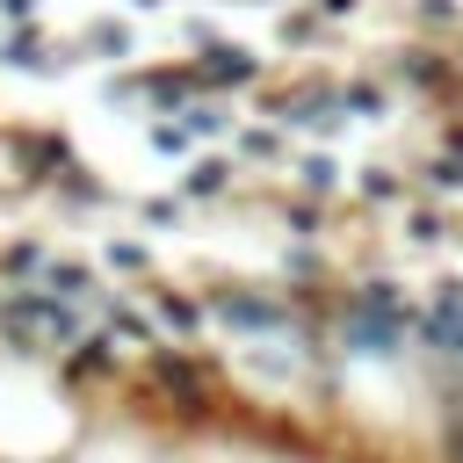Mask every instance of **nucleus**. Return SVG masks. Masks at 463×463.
I'll list each match as a JSON object with an SVG mask.
<instances>
[{
	"instance_id": "f257e3e1",
	"label": "nucleus",
	"mask_w": 463,
	"mask_h": 463,
	"mask_svg": "<svg viewBox=\"0 0 463 463\" xmlns=\"http://www.w3.org/2000/svg\"><path fill=\"white\" fill-rule=\"evenodd\" d=\"M326 347L340 369H420V289L405 275H354L333 289Z\"/></svg>"
},
{
	"instance_id": "f03ea898",
	"label": "nucleus",
	"mask_w": 463,
	"mask_h": 463,
	"mask_svg": "<svg viewBox=\"0 0 463 463\" xmlns=\"http://www.w3.org/2000/svg\"><path fill=\"white\" fill-rule=\"evenodd\" d=\"M195 94H203V80H195L188 58H145V65L130 58V65H116L109 87H101V101L123 109V116H137V123H152V116H181Z\"/></svg>"
},
{
	"instance_id": "7ed1b4c3",
	"label": "nucleus",
	"mask_w": 463,
	"mask_h": 463,
	"mask_svg": "<svg viewBox=\"0 0 463 463\" xmlns=\"http://www.w3.org/2000/svg\"><path fill=\"white\" fill-rule=\"evenodd\" d=\"M376 72L398 87V101H456L463 94V58H449V43H427V36H405Z\"/></svg>"
},
{
	"instance_id": "20e7f679",
	"label": "nucleus",
	"mask_w": 463,
	"mask_h": 463,
	"mask_svg": "<svg viewBox=\"0 0 463 463\" xmlns=\"http://www.w3.org/2000/svg\"><path fill=\"white\" fill-rule=\"evenodd\" d=\"M420 369H456L463 376V282L456 275L420 289Z\"/></svg>"
},
{
	"instance_id": "39448f33",
	"label": "nucleus",
	"mask_w": 463,
	"mask_h": 463,
	"mask_svg": "<svg viewBox=\"0 0 463 463\" xmlns=\"http://www.w3.org/2000/svg\"><path fill=\"white\" fill-rule=\"evenodd\" d=\"M130 369H137V362H130L101 326H87V333L51 362V383H58V391H72V398H87V391H116Z\"/></svg>"
},
{
	"instance_id": "423d86ee",
	"label": "nucleus",
	"mask_w": 463,
	"mask_h": 463,
	"mask_svg": "<svg viewBox=\"0 0 463 463\" xmlns=\"http://www.w3.org/2000/svg\"><path fill=\"white\" fill-rule=\"evenodd\" d=\"M188 65H195L203 94H224V101H246V94L268 87V58L253 43H239V36H210L203 51H188Z\"/></svg>"
},
{
	"instance_id": "0eeeda50",
	"label": "nucleus",
	"mask_w": 463,
	"mask_h": 463,
	"mask_svg": "<svg viewBox=\"0 0 463 463\" xmlns=\"http://www.w3.org/2000/svg\"><path fill=\"white\" fill-rule=\"evenodd\" d=\"M0 152H7V166H14L22 188H51L72 166V137L58 123H14V130H0Z\"/></svg>"
},
{
	"instance_id": "6e6552de",
	"label": "nucleus",
	"mask_w": 463,
	"mask_h": 463,
	"mask_svg": "<svg viewBox=\"0 0 463 463\" xmlns=\"http://www.w3.org/2000/svg\"><path fill=\"white\" fill-rule=\"evenodd\" d=\"M137 297H145V318H152L159 340H188V347L210 340V304H203V289H181V282H159V275H152Z\"/></svg>"
},
{
	"instance_id": "1a4fd4ad",
	"label": "nucleus",
	"mask_w": 463,
	"mask_h": 463,
	"mask_svg": "<svg viewBox=\"0 0 463 463\" xmlns=\"http://www.w3.org/2000/svg\"><path fill=\"white\" fill-rule=\"evenodd\" d=\"M72 65H80L72 36H51L43 22L0 29V72H36V80H51V72H72Z\"/></svg>"
},
{
	"instance_id": "9d476101",
	"label": "nucleus",
	"mask_w": 463,
	"mask_h": 463,
	"mask_svg": "<svg viewBox=\"0 0 463 463\" xmlns=\"http://www.w3.org/2000/svg\"><path fill=\"white\" fill-rule=\"evenodd\" d=\"M239 174H246V166H239L224 145H210V152H195V159H188V174L174 181V195H181L188 210H210V203H224V195L239 188Z\"/></svg>"
},
{
	"instance_id": "9b49d317",
	"label": "nucleus",
	"mask_w": 463,
	"mask_h": 463,
	"mask_svg": "<svg viewBox=\"0 0 463 463\" xmlns=\"http://www.w3.org/2000/svg\"><path fill=\"white\" fill-rule=\"evenodd\" d=\"M282 174H289V188H304V195H318V203H340V195H347V181H354V174L340 166V152H333V145L289 152V166H282Z\"/></svg>"
},
{
	"instance_id": "f8f14e48",
	"label": "nucleus",
	"mask_w": 463,
	"mask_h": 463,
	"mask_svg": "<svg viewBox=\"0 0 463 463\" xmlns=\"http://www.w3.org/2000/svg\"><path fill=\"white\" fill-rule=\"evenodd\" d=\"M347 195L362 203V210H405L420 188H412V166H391V159H369V166H354V181H347Z\"/></svg>"
},
{
	"instance_id": "ddd939ff",
	"label": "nucleus",
	"mask_w": 463,
	"mask_h": 463,
	"mask_svg": "<svg viewBox=\"0 0 463 463\" xmlns=\"http://www.w3.org/2000/svg\"><path fill=\"white\" fill-rule=\"evenodd\" d=\"M449 239H456V210H449V203L412 195V203L398 210V246H405V253H441Z\"/></svg>"
},
{
	"instance_id": "4468645a",
	"label": "nucleus",
	"mask_w": 463,
	"mask_h": 463,
	"mask_svg": "<svg viewBox=\"0 0 463 463\" xmlns=\"http://www.w3.org/2000/svg\"><path fill=\"white\" fill-rule=\"evenodd\" d=\"M101 275L123 282V289H145V282L159 275V253H152L137 232H109V239H101Z\"/></svg>"
},
{
	"instance_id": "2eb2a0df",
	"label": "nucleus",
	"mask_w": 463,
	"mask_h": 463,
	"mask_svg": "<svg viewBox=\"0 0 463 463\" xmlns=\"http://www.w3.org/2000/svg\"><path fill=\"white\" fill-rule=\"evenodd\" d=\"M72 51L94 58V65H130V58H137V36H130V22L101 14V22H87V29L72 36Z\"/></svg>"
},
{
	"instance_id": "dca6fc26",
	"label": "nucleus",
	"mask_w": 463,
	"mask_h": 463,
	"mask_svg": "<svg viewBox=\"0 0 463 463\" xmlns=\"http://www.w3.org/2000/svg\"><path fill=\"white\" fill-rule=\"evenodd\" d=\"M412 188H420L427 203H449V210H456V195H463V152H456V145H434V152L412 166Z\"/></svg>"
},
{
	"instance_id": "f3484780",
	"label": "nucleus",
	"mask_w": 463,
	"mask_h": 463,
	"mask_svg": "<svg viewBox=\"0 0 463 463\" xmlns=\"http://www.w3.org/2000/svg\"><path fill=\"white\" fill-rule=\"evenodd\" d=\"M43 195H51L58 210H101V203H109V181H101L87 159H72V166H65V174H58Z\"/></svg>"
},
{
	"instance_id": "a211bd4d",
	"label": "nucleus",
	"mask_w": 463,
	"mask_h": 463,
	"mask_svg": "<svg viewBox=\"0 0 463 463\" xmlns=\"http://www.w3.org/2000/svg\"><path fill=\"white\" fill-rule=\"evenodd\" d=\"M405 36H427V43L463 36V0H405Z\"/></svg>"
},
{
	"instance_id": "6ab92c4d",
	"label": "nucleus",
	"mask_w": 463,
	"mask_h": 463,
	"mask_svg": "<svg viewBox=\"0 0 463 463\" xmlns=\"http://www.w3.org/2000/svg\"><path fill=\"white\" fill-rule=\"evenodd\" d=\"M181 217H188L181 195H152V203H137V224H145V232H166V224H181Z\"/></svg>"
},
{
	"instance_id": "aec40b11",
	"label": "nucleus",
	"mask_w": 463,
	"mask_h": 463,
	"mask_svg": "<svg viewBox=\"0 0 463 463\" xmlns=\"http://www.w3.org/2000/svg\"><path fill=\"white\" fill-rule=\"evenodd\" d=\"M14 22H43V0H0V29Z\"/></svg>"
},
{
	"instance_id": "412c9836",
	"label": "nucleus",
	"mask_w": 463,
	"mask_h": 463,
	"mask_svg": "<svg viewBox=\"0 0 463 463\" xmlns=\"http://www.w3.org/2000/svg\"><path fill=\"white\" fill-rule=\"evenodd\" d=\"M311 7H318V14H326V22H333V29H340V22H354V14H362V0H311Z\"/></svg>"
},
{
	"instance_id": "4be33fe9",
	"label": "nucleus",
	"mask_w": 463,
	"mask_h": 463,
	"mask_svg": "<svg viewBox=\"0 0 463 463\" xmlns=\"http://www.w3.org/2000/svg\"><path fill=\"white\" fill-rule=\"evenodd\" d=\"M441 145H456V152H463V109H456V116L441 123Z\"/></svg>"
},
{
	"instance_id": "5701e85b",
	"label": "nucleus",
	"mask_w": 463,
	"mask_h": 463,
	"mask_svg": "<svg viewBox=\"0 0 463 463\" xmlns=\"http://www.w3.org/2000/svg\"><path fill=\"white\" fill-rule=\"evenodd\" d=\"M130 7H166V0H130Z\"/></svg>"
}]
</instances>
